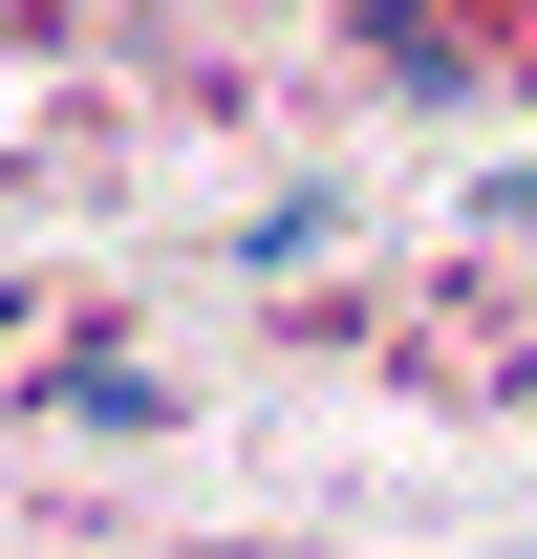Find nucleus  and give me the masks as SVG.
Wrapping results in <instances>:
<instances>
[{
    "mask_svg": "<svg viewBox=\"0 0 537 559\" xmlns=\"http://www.w3.org/2000/svg\"><path fill=\"white\" fill-rule=\"evenodd\" d=\"M366 44H387L408 86H452V44H430V0H366Z\"/></svg>",
    "mask_w": 537,
    "mask_h": 559,
    "instance_id": "f257e3e1",
    "label": "nucleus"
}]
</instances>
